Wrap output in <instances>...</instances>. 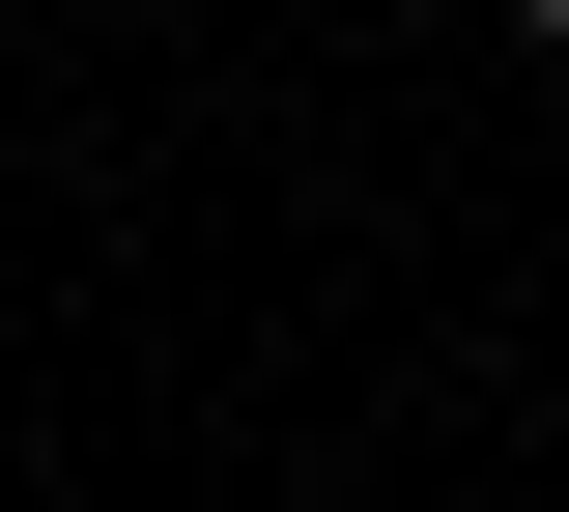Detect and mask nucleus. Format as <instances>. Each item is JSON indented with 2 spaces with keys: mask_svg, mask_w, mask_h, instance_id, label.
Returning <instances> with one entry per match:
<instances>
[{
  "mask_svg": "<svg viewBox=\"0 0 569 512\" xmlns=\"http://www.w3.org/2000/svg\"><path fill=\"white\" fill-rule=\"evenodd\" d=\"M512 29H569V0H512Z\"/></svg>",
  "mask_w": 569,
  "mask_h": 512,
  "instance_id": "1",
  "label": "nucleus"
}]
</instances>
